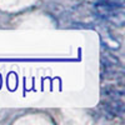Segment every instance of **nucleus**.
<instances>
[{
	"instance_id": "f257e3e1",
	"label": "nucleus",
	"mask_w": 125,
	"mask_h": 125,
	"mask_svg": "<svg viewBox=\"0 0 125 125\" xmlns=\"http://www.w3.org/2000/svg\"><path fill=\"white\" fill-rule=\"evenodd\" d=\"M94 9H95L96 14L103 19H105L106 21L118 26L124 25L125 14L121 4L111 1V0H105V1H101V3H96L94 5Z\"/></svg>"
},
{
	"instance_id": "f03ea898",
	"label": "nucleus",
	"mask_w": 125,
	"mask_h": 125,
	"mask_svg": "<svg viewBox=\"0 0 125 125\" xmlns=\"http://www.w3.org/2000/svg\"><path fill=\"white\" fill-rule=\"evenodd\" d=\"M103 106L110 115H120L124 110L123 101L116 98H109L108 100L103 103Z\"/></svg>"
}]
</instances>
